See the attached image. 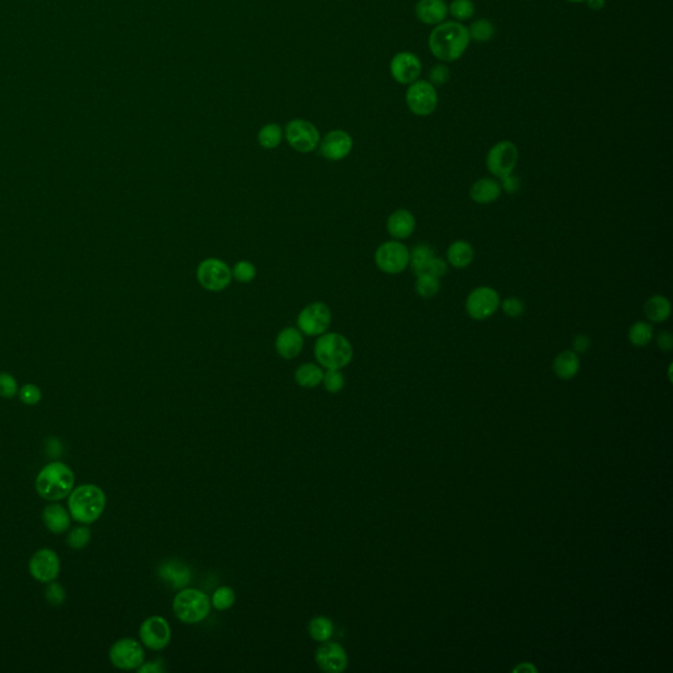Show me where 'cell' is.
<instances>
[{"instance_id": "cell-1", "label": "cell", "mask_w": 673, "mask_h": 673, "mask_svg": "<svg viewBox=\"0 0 673 673\" xmlns=\"http://www.w3.org/2000/svg\"><path fill=\"white\" fill-rule=\"evenodd\" d=\"M471 41L468 28L458 21H444L435 25L429 36V49L441 62L459 60Z\"/></svg>"}, {"instance_id": "cell-2", "label": "cell", "mask_w": 673, "mask_h": 673, "mask_svg": "<svg viewBox=\"0 0 673 673\" xmlns=\"http://www.w3.org/2000/svg\"><path fill=\"white\" fill-rule=\"evenodd\" d=\"M107 505L103 489L95 484L74 487L67 496V507L74 521L82 525H91L102 517Z\"/></svg>"}, {"instance_id": "cell-3", "label": "cell", "mask_w": 673, "mask_h": 673, "mask_svg": "<svg viewBox=\"0 0 673 673\" xmlns=\"http://www.w3.org/2000/svg\"><path fill=\"white\" fill-rule=\"evenodd\" d=\"M75 487L73 469L62 462H52L42 467L36 477L39 496L48 501H60L67 498Z\"/></svg>"}, {"instance_id": "cell-4", "label": "cell", "mask_w": 673, "mask_h": 673, "mask_svg": "<svg viewBox=\"0 0 673 673\" xmlns=\"http://www.w3.org/2000/svg\"><path fill=\"white\" fill-rule=\"evenodd\" d=\"M314 357L326 370H341L354 357L350 341L338 333H324L314 345Z\"/></svg>"}, {"instance_id": "cell-5", "label": "cell", "mask_w": 673, "mask_h": 673, "mask_svg": "<svg viewBox=\"0 0 673 673\" xmlns=\"http://www.w3.org/2000/svg\"><path fill=\"white\" fill-rule=\"evenodd\" d=\"M173 609L179 621L192 625L206 620L211 611V601L200 590L183 589L176 594Z\"/></svg>"}, {"instance_id": "cell-6", "label": "cell", "mask_w": 673, "mask_h": 673, "mask_svg": "<svg viewBox=\"0 0 673 673\" xmlns=\"http://www.w3.org/2000/svg\"><path fill=\"white\" fill-rule=\"evenodd\" d=\"M196 276L200 286L211 292L227 290L233 279L230 267L225 262L218 258L203 260L197 267Z\"/></svg>"}, {"instance_id": "cell-7", "label": "cell", "mask_w": 673, "mask_h": 673, "mask_svg": "<svg viewBox=\"0 0 673 673\" xmlns=\"http://www.w3.org/2000/svg\"><path fill=\"white\" fill-rule=\"evenodd\" d=\"M411 260V251L399 241H388L382 244L375 253V263L385 274L403 272Z\"/></svg>"}, {"instance_id": "cell-8", "label": "cell", "mask_w": 673, "mask_h": 673, "mask_svg": "<svg viewBox=\"0 0 673 673\" xmlns=\"http://www.w3.org/2000/svg\"><path fill=\"white\" fill-rule=\"evenodd\" d=\"M405 102L412 114L417 116H429L433 114L438 104L437 88L429 81H415L409 84Z\"/></svg>"}, {"instance_id": "cell-9", "label": "cell", "mask_w": 673, "mask_h": 673, "mask_svg": "<svg viewBox=\"0 0 673 673\" xmlns=\"http://www.w3.org/2000/svg\"><path fill=\"white\" fill-rule=\"evenodd\" d=\"M332 324V312L324 302H312L298 316L299 331L309 337H317L328 332Z\"/></svg>"}, {"instance_id": "cell-10", "label": "cell", "mask_w": 673, "mask_h": 673, "mask_svg": "<svg viewBox=\"0 0 673 673\" xmlns=\"http://www.w3.org/2000/svg\"><path fill=\"white\" fill-rule=\"evenodd\" d=\"M501 304L498 291L492 287H477L472 291L466 300V311L468 316L477 321L487 320L493 316Z\"/></svg>"}, {"instance_id": "cell-11", "label": "cell", "mask_w": 673, "mask_h": 673, "mask_svg": "<svg viewBox=\"0 0 673 673\" xmlns=\"http://www.w3.org/2000/svg\"><path fill=\"white\" fill-rule=\"evenodd\" d=\"M109 660L119 669H138L144 664L145 653L142 646L135 639L123 638L112 644L109 650Z\"/></svg>"}, {"instance_id": "cell-12", "label": "cell", "mask_w": 673, "mask_h": 673, "mask_svg": "<svg viewBox=\"0 0 673 673\" xmlns=\"http://www.w3.org/2000/svg\"><path fill=\"white\" fill-rule=\"evenodd\" d=\"M286 140L299 153H311L320 144V133L314 125L305 120H292L286 131Z\"/></svg>"}, {"instance_id": "cell-13", "label": "cell", "mask_w": 673, "mask_h": 673, "mask_svg": "<svg viewBox=\"0 0 673 673\" xmlns=\"http://www.w3.org/2000/svg\"><path fill=\"white\" fill-rule=\"evenodd\" d=\"M517 162V146L510 141H500L488 152V171L498 178L513 174Z\"/></svg>"}, {"instance_id": "cell-14", "label": "cell", "mask_w": 673, "mask_h": 673, "mask_svg": "<svg viewBox=\"0 0 673 673\" xmlns=\"http://www.w3.org/2000/svg\"><path fill=\"white\" fill-rule=\"evenodd\" d=\"M28 568L34 580L49 584L58 578L61 571V560L58 554L53 549H39L33 554Z\"/></svg>"}, {"instance_id": "cell-15", "label": "cell", "mask_w": 673, "mask_h": 673, "mask_svg": "<svg viewBox=\"0 0 673 673\" xmlns=\"http://www.w3.org/2000/svg\"><path fill=\"white\" fill-rule=\"evenodd\" d=\"M140 639L150 650L165 648L171 639V629L168 622L159 615L146 618L140 626Z\"/></svg>"}, {"instance_id": "cell-16", "label": "cell", "mask_w": 673, "mask_h": 673, "mask_svg": "<svg viewBox=\"0 0 673 673\" xmlns=\"http://www.w3.org/2000/svg\"><path fill=\"white\" fill-rule=\"evenodd\" d=\"M389 72L397 84H411L418 81L422 65L415 53H397L389 63Z\"/></svg>"}, {"instance_id": "cell-17", "label": "cell", "mask_w": 673, "mask_h": 673, "mask_svg": "<svg viewBox=\"0 0 673 673\" xmlns=\"http://www.w3.org/2000/svg\"><path fill=\"white\" fill-rule=\"evenodd\" d=\"M316 663L324 672L341 673L347 667V655L341 644L326 641L317 648Z\"/></svg>"}, {"instance_id": "cell-18", "label": "cell", "mask_w": 673, "mask_h": 673, "mask_svg": "<svg viewBox=\"0 0 673 673\" xmlns=\"http://www.w3.org/2000/svg\"><path fill=\"white\" fill-rule=\"evenodd\" d=\"M352 138L345 131H332L320 141V154L329 161H341L352 153Z\"/></svg>"}, {"instance_id": "cell-19", "label": "cell", "mask_w": 673, "mask_h": 673, "mask_svg": "<svg viewBox=\"0 0 673 673\" xmlns=\"http://www.w3.org/2000/svg\"><path fill=\"white\" fill-rule=\"evenodd\" d=\"M42 521L46 528L53 534H63L67 531L72 525V516L69 509L63 507L61 504L54 502L44 507L41 513Z\"/></svg>"}, {"instance_id": "cell-20", "label": "cell", "mask_w": 673, "mask_h": 673, "mask_svg": "<svg viewBox=\"0 0 673 673\" xmlns=\"http://www.w3.org/2000/svg\"><path fill=\"white\" fill-rule=\"evenodd\" d=\"M304 346V338L299 329L286 328L278 334L275 341V349L283 359L296 358Z\"/></svg>"}, {"instance_id": "cell-21", "label": "cell", "mask_w": 673, "mask_h": 673, "mask_svg": "<svg viewBox=\"0 0 673 673\" xmlns=\"http://www.w3.org/2000/svg\"><path fill=\"white\" fill-rule=\"evenodd\" d=\"M448 8L445 0H418L415 4L417 19L426 25H438L446 20Z\"/></svg>"}, {"instance_id": "cell-22", "label": "cell", "mask_w": 673, "mask_h": 673, "mask_svg": "<svg viewBox=\"0 0 673 673\" xmlns=\"http://www.w3.org/2000/svg\"><path fill=\"white\" fill-rule=\"evenodd\" d=\"M415 218L412 212L406 209H397L388 218L387 230L396 239H405L415 232Z\"/></svg>"}, {"instance_id": "cell-23", "label": "cell", "mask_w": 673, "mask_h": 673, "mask_svg": "<svg viewBox=\"0 0 673 673\" xmlns=\"http://www.w3.org/2000/svg\"><path fill=\"white\" fill-rule=\"evenodd\" d=\"M501 191L502 188L498 180L492 178H483L471 187L469 196L477 204H491L498 200L501 195Z\"/></svg>"}, {"instance_id": "cell-24", "label": "cell", "mask_w": 673, "mask_h": 673, "mask_svg": "<svg viewBox=\"0 0 673 673\" xmlns=\"http://www.w3.org/2000/svg\"><path fill=\"white\" fill-rule=\"evenodd\" d=\"M475 258V250L467 241H455L447 249L448 263L458 269H466Z\"/></svg>"}, {"instance_id": "cell-25", "label": "cell", "mask_w": 673, "mask_h": 673, "mask_svg": "<svg viewBox=\"0 0 673 673\" xmlns=\"http://www.w3.org/2000/svg\"><path fill=\"white\" fill-rule=\"evenodd\" d=\"M672 305L668 298L663 295H655L644 302V314L648 321L660 324L667 321L671 316Z\"/></svg>"}, {"instance_id": "cell-26", "label": "cell", "mask_w": 673, "mask_h": 673, "mask_svg": "<svg viewBox=\"0 0 673 673\" xmlns=\"http://www.w3.org/2000/svg\"><path fill=\"white\" fill-rule=\"evenodd\" d=\"M580 370V359L575 352H563L554 361V373L563 379H572Z\"/></svg>"}, {"instance_id": "cell-27", "label": "cell", "mask_w": 673, "mask_h": 673, "mask_svg": "<svg viewBox=\"0 0 673 673\" xmlns=\"http://www.w3.org/2000/svg\"><path fill=\"white\" fill-rule=\"evenodd\" d=\"M159 576L175 588H183L188 584L191 573L186 566L178 561H168L159 568Z\"/></svg>"}, {"instance_id": "cell-28", "label": "cell", "mask_w": 673, "mask_h": 673, "mask_svg": "<svg viewBox=\"0 0 673 673\" xmlns=\"http://www.w3.org/2000/svg\"><path fill=\"white\" fill-rule=\"evenodd\" d=\"M324 378V371L321 367L313 363H304L298 367L295 373V380L300 387L304 388H316L321 383Z\"/></svg>"}, {"instance_id": "cell-29", "label": "cell", "mask_w": 673, "mask_h": 673, "mask_svg": "<svg viewBox=\"0 0 673 673\" xmlns=\"http://www.w3.org/2000/svg\"><path fill=\"white\" fill-rule=\"evenodd\" d=\"M434 257V250L432 249V246H429L426 244H420V245H415V248L411 251L409 265L415 271V274L421 275V274H425L427 265Z\"/></svg>"}, {"instance_id": "cell-30", "label": "cell", "mask_w": 673, "mask_h": 673, "mask_svg": "<svg viewBox=\"0 0 673 673\" xmlns=\"http://www.w3.org/2000/svg\"><path fill=\"white\" fill-rule=\"evenodd\" d=\"M653 328L651 324L637 321L629 329V341L637 347H644L653 341Z\"/></svg>"}, {"instance_id": "cell-31", "label": "cell", "mask_w": 673, "mask_h": 673, "mask_svg": "<svg viewBox=\"0 0 673 673\" xmlns=\"http://www.w3.org/2000/svg\"><path fill=\"white\" fill-rule=\"evenodd\" d=\"M334 625L328 617H314L309 623V634L317 642H326L332 638Z\"/></svg>"}, {"instance_id": "cell-32", "label": "cell", "mask_w": 673, "mask_h": 673, "mask_svg": "<svg viewBox=\"0 0 673 673\" xmlns=\"http://www.w3.org/2000/svg\"><path fill=\"white\" fill-rule=\"evenodd\" d=\"M283 140V131L278 124L265 125L258 133L259 145L265 149H275Z\"/></svg>"}, {"instance_id": "cell-33", "label": "cell", "mask_w": 673, "mask_h": 673, "mask_svg": "<svg viewBox=\"0 0 673 673\" xmlns=\"http://www.w3.org/2000/svg\"><path fill=\"white\" fill-rule=\"evenodd\" d=\"M415 288L418 296H421L424 299H429V298H433L439 292L441 283H439L438 278H435L430 274H421V275H418V278L415 280Z\"/></svg>"}, {"instance_id": "cell-34", "label": "cell", "mask_w": 673, "mask_h": 673, "mask_svg": "<svg viewBox=\"0 0 673 673\" xmlns=\"http://www.w3.org/2000/svg\"><path fill=\"white\" fill-rule=\"evenodd\" d=\"M468 33L471 40L477 42H487L495 34V27L488 19H479L468 27Z\"/></svg>"}, {"instance_id": "cell-35", "label": "cell", "mask_w": 673, "mask_h": 673, "mask_svg": "<svg viewBox=\"0 0 673 673\" xmlns=\"http://www.w3.org/2000/svg\"><path fill=\"white\" fill-rule=\"evenodd\" d=\"M447 8L448 13L458 21L468 20L475 13V4L472 0H453Z\"/></svg>"}, {"instance_id": "cell-36", "label": "cell", "mask_w": 673, "mask_h": 673, "mask_svg": "<svg viewBox=\"0 0 673 673\" xmlns=\"http://www.w3.org/2000/svg\"><path fill=\"white\" fill-rule=\"evenodd\" d=\"M67 545L72 549H82L88 546L91 540V530L87 526L74 528L67 535Z\"/></svg>"}, {"instance_id": "cell-37", "label": "cell", "mask_w": 673, "mask_h": 673, "mask_svg": "<svg viewBox=\"0 0 673 673\" xmlns=\"http://www.w3.org/2000/svg\"><path fill=\"white\" fill-rule=\"evenodd\" d=\"M236 601V593L230 587H221L218 588L212 597V605L218 611H227L234 605Z\"/></svg>"}, {"instance_id": "cell-38", "label": "cell", "mask_w": 673, "mask_h": 673, "mask_svg": "<svg viewBox=\"0 0 673 673\" xmlns=\"http://www.w3.org/2000/svg\"><path fill=\"white\" fill-rule=\"evenodd\" d=\"M232 275L239 283H250L255 278L257 269L251 262L241 260L232 269Z\"/></svg>"}, {"instance_id": "cell-39", "label": "cell", "mask_w": 673, "mask_h": 673, "mask_svg": "<svg viewBox=\"0 0 673 673\" xmlns=\"http://www.w3.org/2000/svg\"><path fill=\"white\" fill-rule=\"evenodd\" d=\"M322 383L325 385L326 391L331 394H338L345 387V376L342 375L340 370H328L324 373Z\"/></svg>"}, {"instance_id": "cell-40", "label": "cell", "mask_w": 673, "mask_h": 673, "mask_svg": "<svg viewBox=\"0 0 673 673\" xmlns=\"http://www.w3.org/2000/svg\"><path fill=\"white\" fill-rule=\"evenodd\" d=\"M450 76H451V72L445 63H438L429 70V82L434 87L445 86L450 81Z\"/></svg>"}, {"instance_id": "cell-41", "label": "cell", "mask_w": 673, "mask_h": 673, "mask_svg": "<svg viewBox=\"0 0 673 673\" xmlns=\"http://www.w3.org/2000/svg\"><path fill=\"white\" fill-rule=\"evenodd\" d=\"M45 599L49 605L60 606L66 601V590L61 584L52 581L45 589Z\"/></svg>"}, {"instance_id": "cell-42", "label": "cell", "mask_w": 673, "mask_h": 673, "mask_svg": "<svg viewBox=\"0 0 673 673\" xmlns=\"http://www.w3.org/2000/svg\"><path fill=\"white\" fill-rule=\"evenodd\" d=\"M18 382L16 379L7 373H0V397L12 399L18 394Z\"/></svg>"}, {"instance_id": "cell-43", "label": "cell", "mask_w": 673, "mask_h": 673, "mask_svg": "<svg viewBox=\"0 0 673 673\" xmlns=\"http://www.w3.org/2000/svg\"><path fill=\"white\" fill-rule=\"evenodd\" d=\"M19 394L21 401L27 405L39 404L42 399L41 389L34 384H25L24 387H21Z\"/></svg>"}, {"instance_id": "cell-44", "label": "cell", "mask_w": 673, "mask_h": 673, "mask_svg": "<svg viewBox=\"0 0 673 673\" xmlns=\"http://www.w3.org/2000/svg\"><path fill=\"white\" fill-rule=\"evenodd\" d=\"M500 305H501L504 313L509 317H513V319L522 316L524 312H525V304L518 298H507Z\"/></svg>"}, {"instance_id": "cell-45", "label": "cell", "mask_w": 673, "mask_h": 673, "mask_svg": "<svg viewBox=\"0 0 673 673\" xmlns=\"http://www.w3.org/2000/svg\"><path fill=\"white\" fill-rule=\"evenodd\" d=\"M446 272H447V263L444 259L438 258V257H434L430 260V263L427 265L426 271H425V274H430L438 279L445 276Z\"/></svg>"}, {"instance_id": "cell-46", "label": "cell", "mask_w": 673, "mask_h": 673, "mask_svg": "<svg viewBox=\"0 0 673 673\" xmlns=\"http://www.w3.org/2000/svg\"><path fill=\"white\" fill-rule=\"evenodd\" d=\"M501 179H502L501 188L505 189V192H507V194H514V192H517L518 189L521 188V180H519V178L513 175V174L504 176V178H501Z\"/></svg>"}, {"instance_id": "cell-47", "label": "cell", "mask_w": 673, "mask_h": 673, "mask_svg": "<svg viewBox=\"0 0 673 673\" xmlns=\"http://www.w3.org/2000/svg\"><path fill=\"white\" fill-rule=\"evenodd\" d=\"M656 345L662 352H671L673 347V337L669 332H660L656 337Z\"/></svg>"}, {"instance_id": "cell-48", "label": "cell", "mask_w": 673, "mask_h": 673, "mask_svg": "<svg viewBox=\"0 0 673 673\" xmlns=\"http://www.w3.org/2000/svg\"><path fill=\"white\" fill-rule=\"evenodd\" d=\"M572 346H573V350L576 354L578 352L584 354L590 347V338L585 334H579V335L575 337V340L572 342Z\"/></svg>"}, {"instance_id": "cell-49", "label": "cell", "mask_w": 673, "mask_h": 673, "mask_svg": "<svg viewBox=\"0 0 673 673\" xmlns=\"http://www.w3.org/2000/svg\"><path fill=\"white\" fill-rule=\"evenodd\" d=\"M162 667H161V662H156V663H149V664H142L140 668H138V672L145 673V672H154L159 673L162 672Z\"/></svg>"}, {"instance_id": "cell-50", "label": "cell", "mask_w": 673, "mask_h": 673, "mask_svg": "<svg viewBox=\"0 0 673 673\" xmlns=\"http://www.w3.org/2000/svg\"><path fill=\"white\" fill-rule=\"evenodd\" d=\"M590 10L601 11L605 7V0H585Z\"/></svg>"}, {"instance_id": "cell-51", "label": "cell", "mask_w": 673, "mask_h": 673, "mask_svg": "<svg viewBox=\"0 0 673 673\" xmlns=\"http://www.w3.org/2000/svg\"><path fill=\"white\" fill-rule=\"evenodd\" d=\"M567 1H571V3H584L585 0H567Z\"/></svg>"}]
</instances>
